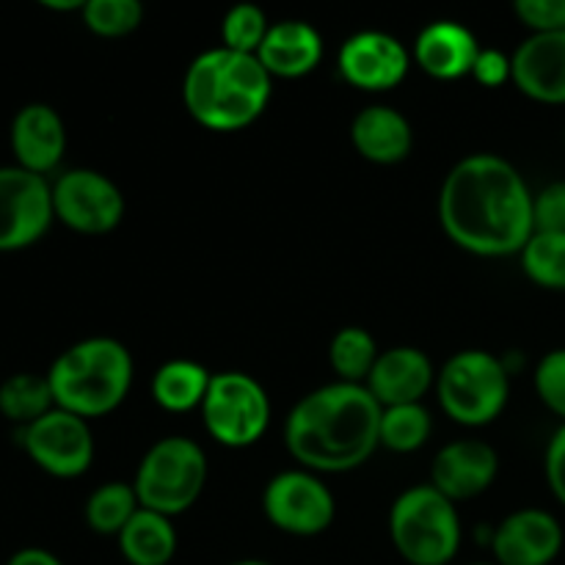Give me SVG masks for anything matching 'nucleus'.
<instances>
[{"mask_svg":"<svg viewBox=\"0 0 565 565\" xmlns=\"http://www.w3.org/2000/svg\"><path fill=\"white\" fill-rule=\"evenodd\" d=\"M447 237L478 257L522 254L533 224V193L513 163L491 152L458 160L439 193Z\"/></svg>","mask_w":565,"mask_h":565,"instance_id":"1","label":"nucleus"},{"mask_svg":"<svg viewBox=\"0 0 565 565\" xmlns=\"http://www.w3.org/2000/svg\"><path fill=\"white\" fill-rule=\"evenodd\" d=\"M381 414L364 384H326L292 406L285 445L307 472H351L381 447Z\"/></svg>","mask_w":565,"mask_h":565,"instance_id":"2","label":"nucleus"},{"mask_svg":"<svg viewBox=\"0 0 565 565\" xmlns=\"http://www.w3.org/2000/svg\"><path fill=\"white\" fill-rule=\"evenodd\" d=\"M270 81L257 55L230 47L204 50L191 61L182 81V99L193 119L207 130H243L265 114Z\"/></svg>","mask_w":565,"mask_h":565,"instance_id":"3","label":"nucleus"},{"mask_svg":"<svg viewBox=\"0 0 565 565\" xmlns=\"http://www.w3.org/2000/svg\"><path fill=\"white\" fill-rule=\"evenodd\" d=\"M132 356L114 337H88L66 348L50 367L55 408L83 419L105 417L125 403L132 386Z\"/></svg>","mask_w":565,"mask_h":565,"instance_id":"4","label":"nucleus"},{"mask_svg":"<svg viewBox=\"0 0 565 565\" xmlns=\"http://www.w3.org/2000/svg\"><path fill=\"white\" fill-rule=\"evenodd\" d=\"M390 535L406 563L447 565L461 550V516L430 483L414 486L392 505Z\"/></svg>","mask_w":565,"mask_h":565,"instance_id":"5","label":"nucleus"},{"mask_svg":"<svg viewBox=\"0 0 565 565\" xmlns=\"http://www.w3.org/2000/svg\"><path fill=\"white\" fill-rule=\"evenodd\" d=\"M207 483V456L188 436H169L147 450L138 463L136 489L138 505L163 516H180L196 505Z\"/></svg>","mask_w":565,"mask_h":565,"instance_id":"6","label":"nucleus"},{"mask_svg":"<svg viewBox=\"0 0 565 565\" xmlns=\"http://www.w3.org/2000/svg\"><path fill=\"white\" fill-rule=\"evenodd\" d=\"M436 392L447 417L467 428L489 425L505 412L511 395L508 370L494 353L461 351L436 375Z\"/></svg>","mask_w":565,"mask_h":565,"instance_id":"7","label":"nucleus"},{"mask_svg":"<svg viewBox=\"0 0 565 565\" xmlns=\"http://www.w3.org/2000/svg\"><path fill=\"white\" fill-rule=\"evenodd\" d=\"M202 419L207 434L224 447L257 445L270 423L268 392L248 373L230 370L213 375L202 403Z\"/></svg>","mask_w":565,"mask_h":565,"instance_id":"8","label":"nucleus"},{"mask_svg":"<svg viewBox=\"0 0 565 565\" xmlns=\"http://www.w3.org/2000/svg\"><path fill=\"white\" fill-rule=\"evenodd\" d=\"M263 511L274 527L287 535L326 533L334 522V494L315 472L307 469H287L279 472L263 491Z\"/></svg>","mask_w":565,"mask_h":565,"instance_id":"9","label":"nucleus"},{"mask_svg":"<svg viewBox=\"0 0 565 565\" xmlns=\"http://www.w3.org/2000/svg\"><path fill=\"white\" fill-rule=\"evenodd\" d=\"M53 218V185L20 166H0V252L42 241Z\"/></svg>","mask_w":565,"mask_h":565,"instance_id":"10","label":"nucleus"},{"mask_svg":"<svg viewBox=\"0 0 565 565\" xmlns=\"http://www.w3.org/2000/svg\"><path fill=\"white\" fill-rule=\"evenodd\" d=\"M53 213L70 230L105 235L125 218V196L110 177L94 169H72L53 182Z\"/></svg>","mask_w":565,"mask_h":565,"instance_id":"11","label":"nucleus"},{"mask_svg":"<svg viewBox=\"0 0 565 565\" xmlns=\"http://www.w3.org/2000/svg\"><path fill=\"white\" fill-rule=\"evenodd\" d=\"M22 445L31 461L53 478H81L94 461L92 428L77 414L53 408L28 425Z\"/></svg>","mask_w":565,"mask_h":565,"instance_id":"12","label":"nucleus"},{"mask_svg":"<svg viewBox=\"0 0 565 565\" xmlns=\"http://www.w3.org/2000/svg\"><path fill=\"white\" fill-rule=\"evenodd\" d=\"M412 55L401 39L384 31H359L342 42L337 66L351 86L364 92H386L406 77Z\"/></svg>","mask_w":565,"mask_h":565,"instance_id":"13","label":"nucleus"},{"mask_svg":"<svg viewBox=\"0 0 565 565\" xmlns=\"http://www.w3.org/2000/svg\"><path fill=\"white\" fill-rule=\"evenodd\" d=\"M497 565H550L563 550V527L550 511H513L494 530Z\"/></svg>","mask_w":565,"mask_h":565,"instance_id":"14","label":"nucleus"},{"mask_svg":"<svg viewBox=\"0 0 565 565\" xmlns=\"http://www.w3.org/2000/svg\"><path fill=\"white\" fill-rule=\"evenodd\" d=\"M497 472H500V456L494 447L478 439H461L436 452L430 486L450 502H463L489 491Z\"/></svg>","mask_w":565,"mask_h":565,"instance_id":"15","label":"nucleus"},{"mask_svg":"<svg viewBox=\"0 0 565 565\" xmlns=\"http://www.w3.org/2000/svg\"><path fill=\"white\" fill-rule=\"evenodd\" d=\"M511 81L535 103L565 105V31L533 33L511 55Z\"/></svg>","mask_w":565,"mask_h":565,"instance_id":"16","label":"nucleus"},{"mask_svg":"<svg viewBox=\"0 0 565 565\" xmlns=\"http://www.w3.org/2000/svg\"><path fill=\"white\" fill-rule=\"evenodd\" d=\"M64 149L66 127L53 105L31 103L17 110L11 121V152L20 169L44 177L61 163Z\"/></svg>","mask_w":565,"mask_h":565,"instance_id":"17","label":"nucleus"},{"mask_svg":"<svg viewBox=\"0 0 565 565\" xmlns=\"http://www.w3.org/2000/svg\"><path fill=\"white\" fill-rule=\"evenodd\" d=\"M434 379L430 359L419 348L401 345L381 353L364 386L381 403V408H392L423 401L425 392L434 386Z\"/></svg>","mask_w":565,"mask_h":565,"instance_id":"18","label":"nucleus"},{"mask_svg":"<svg viewBox=\"0 0 565 565\" xmlns=\"http://www.w3.org/2000/svg\"><path fill=\"white\" fill-rule=\"evenodd\" d=\"M480 50L483 47L467 25L452 20H436L417 33L414 58L430 77L458 81L463 75H472Z\"/></svg>","mask_w":565,"mask_h":565,"instance_id":"19","label":"nucleus"},{"mask_svg":"<svg viewBox=\"0 0 565 565\" xmlns=\"http://www.w3.org/2000/svg\"><path fill=\"white\" fill-rule=\"evenodd\" d=\"M351 141L364 160L379 166L401 163L412 154L414 130L406 116L390 105H367L351 121Z\"/></svg>","mask_w":565,"mask_h":565,"instance_id":"20","label":"nucleus"},{"mask_svg":"<svg viewBox=\"0 0 565 565\" xmlns=\"http://www.w3.org/2000/svg\"><path fill=\"white\" fill-rule=\"evenodd\" d=\"M257 58L270 77L309 75L323 58V39L318 28L303 20L274 22L259 44Z\"/></svg>","mask_w":565,"mask_h":565,"instance_id":"21","label":"nucleus"},{"mask_svg":"<svg viewBox=\"0 0 565 565\" xmlns=\"http://www.w3.org/2000/svg\"><path fill=\"white\" fill-rule=\"evenodd\" d=\"M119 550L130 565H169L177 555V530L163 513L138 508L119 533Z\"/></svg>","mask_w":565,"mask_h":565,"instance_id":"22","label":"nucleus"},{"mask_svg":"<svg viewBox=\"0 0 565 565\" xmlns=\"http://www.w3.org/2000/svg\"><path fill=\"white\" fill-rule=\"evenodd\" d=\"M210 381H213V375L199 362H191V359H171V362H166L154 373L152 397L166 412H193V408H202L210 390Z\"/></svg>","mask_w":565,"mask_h":565,"instance_id":"23","label":"nucleus"},{"mask_svg":"<svg viewBox=\"0 0 565 565\" xmlns=\"http://www.w3.org/2000/svg\"><path fill=\"white\" fill-rule=\"evenodd\" d=\"M53 390L47 375L17 373L0 384V414L17 425H33L44 414L53 412Z\"/></svg>","mask_w":565,"mask_h":565,"instance_id":"24","label":"nucleus"},{"mask_svg":"<svg viewBox=\"0 0 565 565\" xmlns=\"http://www.w3.org/2000/svg\"><path fill=\"white\" fill-rule=\"evenodd\" d=\"M379 356L381 353L373 334L367 329H362V326H345L329 342L331 370L345 384H362V381H367Z\"/></svg>","mask_w":565,"mask_h":565,"instance_id":"25","label":"nucleus"},{"mask_svg":"<svg viewBox=\"0 0 565 565\" xmlns=\"http://www.w3.org/2000/svg\"><path fill=\"white\" fill-rule=\"evenodd\" d=\"M138 508L141 505H138L136 489L130 483L114 480V483H105L97 491H92V497L86 500V522L97 535H116L119 539V533L136 516Z\"/></svg>","mask_w":565,"mask_h":565,"instance_id":"26","label":"nucleus"},{"mask_svg":"<svg viewBox=\"0 0 565 565\" xmlns=\"http://www.w3.org/2000/svg\"><path fill=\"white\" fill-rule=\"evenodd\" d=\"M522 268L544 290L565 292V232H535L522 248Z\"/></svg>","mask_w":565,"mask_h":565,"instance_id":"27","label":"nucleus"},{"mask_svg":"<svg viewBox=\"0 0 565 565\" xmlns=\"http://www.w3.org/2000/svg\"><path fill=\"white\" fill-rule=\"evenodd\" d=\"M430 414L423 403L392 406L381 414V447L392 452H414L428 441Z\"/></svg>","mask_w":565,"mask_h":565,"instance_id":"28","label":"nucleus"},{"mask_svg":"<svg viewBox=\"0 0 565 565\" xmlns=\"http://www.w3.org/2000/svg\"><path fill=\"white\" fill-rule=\"evenodd\" d=\"M143 20V6L138 0H86L83 22L97 36H127Z\"/></svg>","mask_w":565,"mask_h":565,"instance_id":"29","label":"nucleus"},{"mask_svg":"<svg viewBox=\"0 0 565 565\" xmlns=\"http://www.w3.org/2000/svg\"><path fill=\"white\" fill-rule=\"evenodd\" d=\"M268 17L259 6L254 3H237L226 11L224 22H221V39L224 47L235 50V53L257 55L259 44L268 36Z\"/></svg>","mask_w":565,"mask_h":565,"instance_id":"30","label":"nucleus"},{"mask_svg":"<svg viewBox=\"0 0 565 565\" xmlns=\"http://www.w3.org/2000/svg\"><path fill=\"white\" fill-rule=\"evenodd\" d=\"M535 392L541 403L565 423V348L550 351L535 367Z\"/></svg>","mask_w":565,"mask_h":565,"instance_id":"31","label":"nucleus"},{"mask_svg":"<svg viewBox=\"0 0 565 565\" xmlns=\"http://www.w3.org/2000/svg\"><path fill=\"white\" fill-rule=\"evenodd\" d=\"M513 11L533 33L565 31V0H516Z\"/></svg>","mask_w":565,"mask_h":565,"instance_id":"32","label":"nucleus"},{"mask_svg":"<svg viewBox=\"0 0 565 565\" xmlns=\"http://www.w3.org/2000/svg\"><path fill=\"white\" fill-rule=\"evenodd\" d=\"M535 232H565V182H550L533 196Z\"/></svg>","mask_w":565,"mask_h":565,"instance_id":"33","label":"nucleus"},{"mask_svg":"<svg viewBox=\"0 0 565 565\" xmlns=\"http://www.w3.org/2000/svg\"><path fill=\"white\" fill-rule=\"evenodd\" d=\"M513 75V66H511V55H505L502 50L497 47H483L480 50L478 61H475V70L472 77L483 86L497 88L502 86L505 81H511Z\"/></svg>","mask_w":565,"mask_h":565,"instance_id":"34","label":"nucleus"},{"mask_svg":"<svg viewBox=\"0 0 565 565\" xmlns=\"http://www.w3.org/2000/svg\"><path fill=\"white\" fill-rule=\"evenodd\" d=\"M544 469H546V483H550L552 494H555V500L565 508V423L550 439Z\"/></svg>","mask_w":565,"mask_h":565,"instance_id":"35","label":"nucleus"},{"mask_svg":"<svg viewBox=\"0 0 565 565\" xmlns=\"http://www.w3.org/2000/svg\"><path fill=\"white\" fill-rule=\"evenodd\" d=\"M6 565H64V563H61L53 552L31 546V550H20L17 555H11V561Z\"/></svg>","mask_w":565,"mask_h":565,"instance_id":"36","label":"nucleus"},{"mask_svg":"<svg viewBox=\"0 0 565 565\" xmlns=\"http://www.w3.org/2000/svg\"><path fill=\"white\" fill-rule=\"evenodd\" d=\"M42 6H47V9H58V11H72V9L83 11L86 0H42Z\"/></svg>","mask_w":565,"mask_h":565,"instance_id":"37","label":"nucleus"},{"mask_svg":"<svg viewBox=\"0 0 565 565\" xmlns=\"http://www.w3.org/2000/svg\"><path fill=\"white\" fill-rule=\"evenodd\" d=\"M232 565H270V563H265V561H237Z\"/></svg>","mask_w":565,"mask_h":565,"instance_id":"38","label":"nucleus"},{"mask_svg":"<svg viewBox=\"0 0 565 565\" xmlns=\"http://www.w3.org/2000/svg\"><path fill=\"white\" fill-rule=\"evenodd\" d=\"M478 565H486V563H478Z\"/></svg>","mask_w":565,"mask_h":565,"instance_id":"39","label":"nucleus"},{"mask_svg":"<svg viewBox=\"0 0 565 565\" xmlns=\"http://www.w3.org/2000/svg\"><path fill=\"white\" fill-rule=\"evenodd\" d=\"M563 141H565V138H563Z\"/></svg>","mask_w":565,"mask_h":565,"instance_id":"40","label":"nucleus"}]
</instances>
